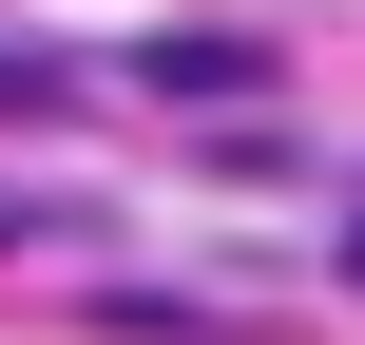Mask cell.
<instances>
[{
  "label": "cell",
  "instance_id": "1",
  "mask_svg": "<svg viewBox=\"0 0 365 345\" xmlns=\"http://www.w3.org/2000/svg\"><path fill=\"white\" fill-rule=\"evenodd\" d=\"M135 96H192V115H250V96H269V38H231V19H192V38H135Z\"/></svg>",
  "mask_w": 365,
  "mask_h": 345
},
{
  "label": "cell",
  "instance_id": "2",
  "mask_svg": "<svg viewBox=\"0 0 365 345\" xmlns=\"http://www.w3.org/2000/svg\"><path fill=\"white\" fill-rule=\"evenodd\" d=\"M0 115H77V58H38V38H0Z\"/></svg>",
  "mask_w": 365,
  "mask_h": 345
},
{
  "label": "cell",
  "instance_id": "3",
  "mask_svg": "<svg viewBox=\"0 0 365 345\" xmlns=\"http://www.w3.org/2000/svg\"><path fill=\"white\" fill-rule=\"evenodd\" d=\"M346 288H365V211H346Z\"/></svg>",
  "mask_w": 365,
  "mask_h": 345
}]
</instances>
